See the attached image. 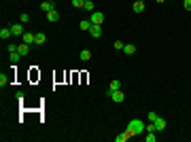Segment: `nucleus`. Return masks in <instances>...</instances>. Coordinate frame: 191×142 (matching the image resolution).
I'll list each match as a JSON object with an SVG mask.
<instances>
[{
	"mask_svg": "<svg viewBox=\"0 0 191 142\" xmlns=\"http://www.w3.org/2000/svg\"><path fill=\"white\" fill-rule=\"evenodd\" d=\"M146 142H155V132H146Z\"/></svg>",
	"mask_w": 191,
	"mask_h": 142,
	"instance_id": "23",
	"label": "nucleus"
},
{
	"mask_svg": "<svg viewBox=\"0 0 191 142\" xmlns=\"http://www.w3.org/2000/svg\"><path fill=\"white\" fill-rule=\"evenodd\" d=\"M146 119H149V121H157V115H155V112H149Z\"/></svg>",
	"mask_w": 191,
	"mask_h": 142,
	"instance_id": "25",
	"label": "nucleus"
},
{
	"mask_svg": "<svg viewBox=\"0 0 191 142\" xmlns=\"http://www.w3.org/2000/svg\"><path fill=\"white\" fill-rule=\"evenodd\" d=\"M79 28H81V30H83V32H87V30H89V28H92V21H89V19H83V21H81V23H79Z\"/></svg>",
	"mask_w": 191,
	"mask_h": 142,
	"instance_id": "14",
	"label": "nucleus"
},
{
	"mask_svg": "<svg viewBox=\"0 0 191 142\" xmlns=\"http://www.w3.org/2000/svg\"><path fill=\"white\" fill-rule=\"evenodd\" d=\"M132 9H134V13H142V11H144V2H140V0H138V2H134V6H132Z\"/></svg>",
	"mask_w": 191,
	"mask_h": 142,
	"instance_id": "16",
	"label": "nucleus"
},
{
	"mask_svg": "<svg viewBox=\"0 0 191 142\" xmlns=\"http://www.w3.org/2000/svg\"><path fill=\"white\" fill-rule=\"evenodd\" d=\"M89 34H92L94 38H100V36H102V26H98V23H92V28H89Z\"/></svg>",
	"mask_w": 191,
	"mask_h": 142,
	"instance_id": "5",
	"label": "nucleus"
},
{
	"mask_svg": "<svg viewBox=\"0 0 191 142\" xmlns=\"http://www.w3.org/2000/svg\"><path fill=\"white\" fill-rule=\"evenodd\" d=\"M19 57H21V53H19V51H13V53H9V59H11V64H17V62H19Z\"/></svg>",
	"mask_w": 191,
	"mask_h": 142,
	"instance_id": "13",
	"label": "nucleus"
},
{
	"mask_svg": "<svg viewBox=\"0 0 191 142\" xmlns=\"http://www.w3.org/2000/svg\"><path fill=\"white\" fill-rule=\"evenodd\" d=\"M85 11H89V13H94V0L92 2H85V6H83Z\"/></svg>",
	"mask_w": 191,
	"mask_h": 142,
	"instance_id": "22",
	"label": "nucleus"
},
{
	"mask_svg": "<svg viewBox=\"0 0 191 142\" xmlns=\"http://www.w3.org/2000/svg\"><path fill=\"white\" fill-rule=\"evenodd\" d=\"M108 95L113 98V102H123V100H125V94H123L121 89H117V91H108Z\"/></svg>",
	"mask_w": 191,
	"mask_h": 142,
	"instance_id": "3",
	"label": "nucleus"
},
{
	"mask_svg": "<svg viewBox=\"0 0 191 142\" xmlns=\"http://www.w3.org/2000/svg\"><path fill=\"white\" fill-rule=\"evenodd\" d=\"M89 21H92V23H98V26H102V21H104V15H102L100 11H94V13L89 15Z\"/></svg>",
	"mask_w": 191,
	"mask_h": 142,
	"instance_id": "2",
	"label": "nucleus"
},
{
	"mask_svg": "<svg viewBox=\"0 0 191 142\" xmlns=\"http://www.w3.org/2000/svg\"><path fill=\"white\" fill-rule=\"evenodd\" d=\"M72 6H77V9H83V6H85V0H72Z\"/></svg>",
	"mask_w": 191,
	"mask_h": 142,
	"instance_id": "21",
	"label": "nucleus"
},
{
	"mask_svg": "<svg viewBox=\"0 0 191 142\" xmlns=\"http://www.w3.org/2000/svg\"><path fill=\"white\" fill-rule=\"evenodd\" d=\"M34 43H36V45H45V43H47V34L38 32V34H36V41H34Z\"/></svg>",
	"mask_w": 191,
	"mask_h": 142,
	"instance_id": "12",
	"label": "nucleus"
},
{
	"mask_svg": "<svg viewBox=\"0 0 191 142\" xmlns=\"http://www.w3.org/2000/svg\"><path fill=\"white\" fill-rule=\"evenodd\" d=\"M4 85H9V76H4V72L0 74V87H4Z\"/></svg>",
	"mask_w": 191,
	"mask_h": 142,
	"instance_id": "20",
	"label": "nucleus"
},
{
	"mask_svg": "<svg viewBox=\"0 0 191 142\" xmlns=\"http://www.w3.org/2000/svg\"><path fill=\"white\" fill-rule=\"evenodd\" d=\"M157 2H166V0H157Z\"/></svg>",
	"mask_w": 191,
	"mask_h": 142,
	"instance_id": "29",
	"label": "nucleus"
},
{
	"mask_svg": "<svg viewBox=\"0 0 191 142\" xmlns=\"http://www.w3.org/2000/svg\"><path fill=\"white\" fill-rule=\"evenodd\" d=\"M11 30H13V36H23V34H26V32H23L21 21H19V23H13V26H11Z\"/></svg>",
	"mask_w": 191,
	"mask_h": 142,
	"instance_id": "4",
	"label": "nucleus"
},
{
	"mask_svg": "<svg viewBox=\"0 0 191 142\" xmlns=\"http://www.w3.org/2000/svg\"><path fill=\"white\" fill-rule=\"evenodd\" d=\"M155 123V127H157V132H161V130H166V119H161V117H157V121H153Z\"/></svg>",
	"mask_w": 191,
	"mask_h": 142,
	"instance_id": "9",
	"label": "nucleus"
},
{
	"mask_svg": "<svg viewBox=\"0 0 191 142\" xmlns=\"http://www.w3.org/2000/svg\"><path fill=\"white\" fill-rule=\"evenodd\" d=\"M47 19H49V21H53V23H55V21L59 19V13H57V9H53V11H49V13H47Z\"/></svg>",
	"mask_w": 191,
	"mask_h": 142,
	"instance_id": "10",
	"label": "nucleus"
},
{
	"mask_svg": "<svg viewBox=\"0 0 191 142\" xmlns=\"http://www.w3.org/2000/svg\"><path fill=\"white\" fill-rule=\"evenodd\" d=\"M128 138H130V136H128V134L123 132V134H119V136L115 138V142H125V140H128Z\"/></svg>",
	"mask_w": 191,
	"mask_h": 142,
	"instance_id": "19",
	"label": "nucleus"
},
{
	"mask_svg": "<svg viewBox=\"0 0 191 142\" xmlns=\"http://www.w3.org/2000/svg\"><path fill=\"white\" fill-rule=\"evenodd\" d=\"M117 89H121V81L119 79L110 81V85H108V91H117Z\"/></svg>",
	"mask_w": 191,
	"mask_h": 142,
	"instance_id": "11",
	"label": "nucleus"
},
{
	"mask_svg": "<svg viewBox=\"0 0 191 142\" xmlns=\"http://www.w3.org/2000/svg\"><path fill=\"white\" fill-rule=\"evenodd\" d=\"M41 9H43L45 13H49V11H53V9H55V4H53V2H43V4H41Z\"/></svg>",
	"mask_w": 191,
	"mask_h": 142,
	"instance_id": "17",
	"label": "nucleus"
},
{
	"mask_svg": "<svg viewBox=\"0 0 191 142\" xmlns=\"http://www.w3.org/2000/svg\"><path fill=\"white\" fill-rule=\"evenodd\" d=\"M6 49H9V53H13V51H17V45H13V43H11Z\"/></svg>",
	"mask_w": 191,
	"mask_h": 142,
	"instance_id": "27",
	"label": "nucleus"
},
{
	"mask_svg": "<svg viewBox=\"0 0 191 142\" xmlns=\"http://www.w3.org/2000/svg\"><path fill=\"white\" fill-rule=\"evenodd\" d=\"M17 51L21 53V57H26V55L30 53V45H28V43H21V45H17Z\"/></svg>",
	"mask_w": 191,
	"mask_h": 142,
	"instance_id": "7",
	"label": "nucleus"
},
{
	"mask_svg": "<svg viewBox=\"0 0 191 142\" xmlns=\"http://www.w3.org/2000/svg\"><path fill=\"white\" fill-rule=\"evenodd\" d=\"M183 6H185L187 11H191V0H185V2H183Z\"/></svg>",
	"mask_w": 191,
	"mask_h": 142,
	"instance_id": "28",
	"label": "nucleus"
},
{
	"mask_svg": "<svg viewBox=\"0 0 191 142\" xmlns=\"http://www.w3.org/2000/svg\"><path fill=\"white\" fill-rule=\"evenodd\" d=\"M144 130H146V125H144L140 119H132V121L128 123V130H125V134L132 138V136H140Z\"/></svg>",
	"mask_w": 191,
	"mask_h": 142,
	"instance_id": "1",
	"label": "nucleus"
},
{
	"mask_svg": "<svg viewBox=\"0 0 191 142\" xmlns=\"http://www.w3.org/2000/svg\"><path fill=\"white\" fill-rule=\"evenodd\" d=\"M85 2H92V0H85Z\"/></svg>",
	"mask_w": 191,
	"mask_h": 142,
	"instance_id": "30",
	"label": "nucleus"
},
{
	"mask_svg": "<svg viewBox=\"0 0 191 142\" xmlns=\"http://www.w3.org/2000/svg\"><path fill=\"white\" fill-rule=\"evenodd\" d=\"M19 21H21V23H28V21H30V15H26V13H21V17H19Z\"/></svg>",
	"mask_w": 191,
	"mask_h": 142,
	"instance_id": "24",
	"label": "nucleus"
},
{
	"mask_svg": "<svg viewBox=\"0 0 191 142\" xmlns=\"http://www.w3.org/2000/svg\"><path fill=\"white\" fill-rule=\"evenodd\" d=\"M123 47H125V45H123L121 41H115V49H123Z\"/></svg>",
	"mask_w": 191,
	"mask_h": 142,
	"instance_id": "26",
	"label": "nucleus"
},
{
	"mask_svg": "<svg viewBox=\"0 0 191 142\" xmlns=\"http://www.w3.org/2000/svg\"><path fill=\"white\" fill-rule=\"evenodd\" d=\"M36 41V34H32V32H26L23 36H21V43H28V45H32Z\"/></svg>",
	"mask_w": 191,
	"mask_h": 142,
	"instance_id": "6",
	"label": "nucleus"
},
{
	"mask_svg": "<svg viewBox=\"0 0 191 142\" xmlns=\"http://www.w3.org/2000/svg\"><path fill=\"white\" fill-rule=\"evenodd\" d=\"M123 53H125V55H134V53H136V47H134V45H125V47H123Z\"/></svg>",
	"mask_w": 191,
	"mask_h": 142,
	"instance_id": "18",
	"label": "nucleus"
},
{
	"mask_svg": "<svg viewBox=\"0 0 191 142\" xmlns=\"http://www.w3.org/2000/svg\"><path fill=\"white\" fill-rule=\"evenodd\" d=\"M11 36H13V30H11V28H2V30H0V38H2V41H9Z\"/></svg>",
	"mask_w": 191,
	"mask_h": 142,
	"instance_id": "8",
	"label": "nucleus"
},
{
	"mask_svg": "<svg viewBox=\"0 0 191 142\" xmlns=\"http://www.w3.org/2000/svg\"><path fill=\"white\" fill-rule=\"evenodd\" d=\"M79 57H81V62H87V59H92V51H89V49H85V51H81V55H79Z\"/></svg>",
	"mask_w": 191,
	"mask_h": 142,
	"instance_id": "15",
	"label": "nucleus"
}]
</instances>
